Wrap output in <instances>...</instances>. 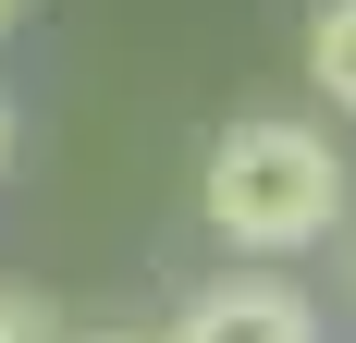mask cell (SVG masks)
<instances>
[{
  "label": "cell",
  "instance_id": "1",
  "mask_svg": "<svg viewBox=\"0 0 356 343\" xmlns=\"http://www.w3.org/2000/svg\"><path fill=\"white\" fill-rule=\"evenodd\" d=\"M197 208H209V233L234 258H307V245H332L356 221V160L307 110H246V123L209 135Z\"/></svg>",
  "mask_w": 356,
  "mask_h": 343
},
{
  "label": "cell",
  "instance_id": "2",
  "mask_svg": "<svg viewBox=\"0 0 356 343\" xmlns=\"http://www.w3.org/2000/svg\"><path fill=\"white\" fill-rule=\"evenodd\" d=\"M160 343H320V307H307L295 282L246 270V282H209V294H197Z\"/></svg>",
  "mask_w": 356,
  "mask_h": 343
},
{
  "label": "cell",
  "instance_id": "3",
  "mask_svg": "<svg viewBox=\"0 0 356 343\" xmlns=\"http://www.w3.org/2000/svg\"><path fill=\"white\" fill-rule=\"evenodd\" d=\"M307 86L332 99V123H356V0H320L307 12Z\"/></svg>",
  "mask_w": 356,
  "mask_h": 343
},
{
  "label": "cell",
  "instance_id": "4",
  "mask_svg": "<svg viewBox=\"0 0 356 343\" xmlns=\"http://www.w3.org/2000/svg\"><path fill=\"white\" fill-rule=\"evenodd\" d=\"M0 343H74V319L37 294V282H0Z\"/></svg>",
  "mask_w": 356,
  "mask_h": 343
},
{
  "label": "cell",
  "instance_id": "5",
  "mask_svg": "<svg viewBox=\"0 0 356 343\" xmlns=\"http://www.w3.org/2000/svg\"><path fill=\"white\" fill-rule=\"evenodd\" d=\"M332 270H344V307H356V221L332 233Z\"/></svg>",
  "mask_w": 356,
  "mask_h": 343
},
{
  "label": "cell",
  "instance_id": "6",
  "mask_svg": "<svg viewBox=\"0 0 356 343\" xmlns=\"http://www.w3.org/2000/svg\"><path fill=\"white\" fill-rule=\"evenodd\" d=\"M74 343H160V331H123V319H99V331H74Z\"/></svg>",
  "mask_w": 356,
  "mask_h": 343
},
{
  "label": "cell",
  "instance_id": "7",
  "mask_svg": "<svg viewBox=\"0 0 356 343\" xmlns=\"http://www.w3.org/2000/svg\"><path fill=\"white\" fill-rule=\"evenodd\" d=\"M0 172H13V99H0Z\"/></svg>",
  "mask_w": 356,
  "mask_h": 343
},
{
  "label": "cell",
  "instance_id": "8",
  "mask_svg": "<svg viewBox=\"0 0 356 343\" xmlns=\"http://www.w3.org/2000/svg\"><path fill=\"white\" fill-rule=\"evenodd\" d=\"M13 25H25V0H0V37H13Z\"/></svg>",
  "mask_w": 356,
  "mask_h": 343
}]
</instances>
